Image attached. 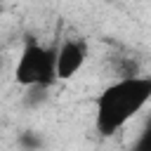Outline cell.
I'll return each instance as SVG.
<instances>
[{
    "instance_id": "1",
    "label": "cell",
    "mask_w": 151,
    "mask_h": 151,
    "mask_svg": "<svg viewBox=\"0 0 151 151\" xmlns=\"http://www.w3.org/2000/svg\"><path fill=\"white\" fill-rule=\"evenodd\" d=\"M151 99V78L132 76L116 78L94 99V130L101 137L120 132Z\"/></svg>"
},
{
    "instance_id": "8",
    "label": "cell",
    "mask_w": 151,
    "mask_h": 151,
    "mask_svg": "<svg viewBox=\"0 0 151 151\" xmlns=\"http://www.w3.org/2000/svg\"><path fill=\"white\" fill-rule=\"evenodd\" d=\"M2 2H5V0H0V5H2Z\"/></svg>"
},
{
    "instance_id": "3",
    "label": "cell",
    "mask_w": 151,
    "mask_h": 151,
    "mask_svg": "<svg viewBox=\"0 0 151 151\" xmlns=\"http://www.w3.org/2000/svg\"><path fill=\"white\" fill-rule=\"evenodd\" d=\"M87 61V42L83 38L68 35L59 42L57 57H54V73L57 80H71L80 73V68Z\"/></svg>"
},
{
    "instance_id": "6",
    "label": "cell",
    "mask_w": 151,
    "mask_h": 151,
    "mask_svg": "<svg viewBox=\"0 0 151 151\" xmlns=\"http://www.w3.org/2000/svg\"><path fill=\"white\" fill-rule=\"evenodd\" d=\"M19 146H21V151H40L42 149V137L35 132V130H24L21 134H19Z\"/></svg>"
},
{
    "instance_id": "4",
    "label": "cell",
    "mask_w": 151,
    "mask_h": 151,
    "mask_svg": "<svg viewBox=\"0 0 151 151\" xmlns=\"http://www.w3.org/2000/svg\"><path fill=\"white\" fill-rule=\"evenodd\" d=\"M111 71L116 78H132L142 76V66L137 57H111Z\"/></svg>"
},
{
    "instance_id": "5",
    "label": "cell",
    "mask_w": 151,
    "mask_h": 151,
    "mask_svg": "<svg viewBox=\"0 0 151 151\" xmlns=\"http://www.w3.org/2000/svg\"><path fill=\"white\" fill-rule=\"evenodd\" d=\"M50 92V87H26V94H24V104L28 106V109H38V106H42L45 101H47V94Z\"/></svg>"
},
{
    "instance_id": "7",
    "label": "cell",
    "mask_w": 151,
    "mask_h": 151,
    "mask_svg": "<svg viewBox=\"0 0 151 151\" xmlns=\"http://www.w3.org/2000/svg\"><path fill=\"white\" fill-rule=\"evenodd\" d=\"M132 151H151V130H144L137 142L132 144Z\"/></svg>"
},
{
    "instance_id": "2",
    "label": "cell",
    "mask_w": 151,
    "mask_h": 151,
    "mask_svg": "<svg viewBox=\"0 0 151 151\" xmlns=\"http://www.w3.org/2000/svg\"><path fill=\"white\" fill-rule=\"evenodd\" d=\"M54 57L57 45H42L38 38L28 35L14 66V80L21 87H52L57 83Z\"/></svg>"
}]
</instances>
